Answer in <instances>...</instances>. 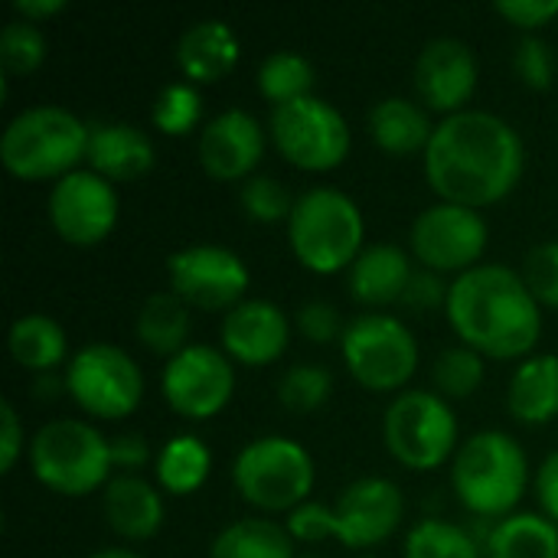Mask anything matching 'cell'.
Here are the masks:
<instances>
[{
  "label": "cell",
  "mask_w": 558,
  "mask_h": 558,
  "mask_svg": "<svg viewBox=\"0 0 558 558\" xmlns=\"http://www.w3.org/2000/svg\"><path fill=\"white\" fill-rule=\"evenodd\" d=\"M526 170L520 131L484 108L448 114L435 124L425 150V177L441 203L471 209L507 199Z\"/></svg>",
  "instance_id": "obj_1"
},
{
  "label": "cell",
  "mask_w": 558,
  "mask_h": 558,
  "mask_svg": "<svg viewBox=\"0 0 558 558\" xmlns=\"http://www.w3.org/2000/svg\"><path fill=\"white\" fill-rule=\"evenodd\" d=\"M445 317L458 340L490 360H526L543 337V304L523 271L484 262L451 281Z\"/></svg>",
  "instance_id": "obj_2"
},
{
  "label": "cell",
  "mask_w": 558,
  "mask_h": 558,
  "mask_svg": "<svg viewBox=\"0 0 558 558\" xmlns=\"http://www.w3.org/2000/svg\"><path fill=\"white\" fill-rule=\"evenodd\" d=\"M530 484V458L523 445L500 432L487 428L461 441L451 461V490L468 513L477 520H504L517 513Z\"/></svg>",
  "instance_id": "obj_3"
},
{
  "label": "cell",
  "mask_w": 558,
  "mask_h": 558,
  "mask_svg": "<svg viewBox=\"0 0 558 558\" xmlns=\"http://www.w3.org/2000/svg\"><path fill=\"white\" fill-rule=\"evenodd\" d=\"M88 154V124L62 105H29L0 134V163L26 183L62 180Z\"/></svg>",
  "instance_id": "obj_4"
},
{
  "label": "cell",
  "mask_w": 558,
  "mask_h": 558,
  "mask_svg": "<svg viewBox=\"0 0 558 558\" xmlns=\"http://www.w3.org/2000/svg\"><path fill=\"white\" fill-rule=\"evenodd\" d=\"M288 245L301 268L314 275L353 268L366 248V219L360 203L337 186L304 190L288 219Z\"/></svg>",
  "instance_id": "obj_5"
},
{
  "label": "cell",
  "mask_w": 558,
  "mask_h": 558,
  "mask_svg": "<svg viewBox=\"0 0 558 558\" xmlns=\"http://www.w3.org/2000/svg\"><path fill=\"white\" fill-rule=\"evenodd\" d=\"M33 477L59 497H88L114 477L111 441L82 418L46 422L26 448Z\"/></svg>",
  "instance_id": "obj_6"
},
{
  "label": "cell",
  "mask_w": 558,
  "mask_h": 558,
  "mask_svg": "<svg viewBox=\"0 0 558 558\" xmlns=\"http://www.w3.org/2000/svg\"><path fill=\"white\" fill-rule=\"evenodd\" d=\"M317 468L311 451L288 435H262L242 445L232 461L239 497L262 513H291L311 500Z\"/></svg>",
  "instance_id": "obj_7"
},
{
  "label": "cell",
  "mask_w": 558,
  "mask_h": 558,
  "mask_svg": "<svg viewBox=\"0 0 558 558\" xmlns=\"http://www.w3.org/2000/svg\"><path fill=\"white\" fill-rule=\"evenodd\" d=\"M383 441L402 468L438 471L461 448L458 415L435 389H405L383 415Z\"/></svg>",
  "instance_id": "obj_8"
},
{
  "label": "cell",
  "mask_w": 558,
  "mask_h": 558,
  "mask_svg": "<svg viewBox=\"0 0 558 558\" xmlns=\"http://www.w3.org/2000/svg\"><path fill=\"white\" fill-rule=\"evenodd\" d=\"M340 356L347 373L366 392H405L418 373V340L405 320L379 311L353 317L340 337Z\"/></svg>",
  "instance_id": "obj_9"
},
{
  "label": "cell",
  "mask_w": 558,
  "mask_h": 558,
  "mask_svg": "<svg viewBox=\"0 0 558 558\" xmlns=\"http://www.w3.org/2000/svg\"><path fill=\"white\" fill-rule=\"evenodd\" d=\"M268 134L291 167L311 173L337 170L353 147L350 121L337 105H330L320 95H307L271 108Z\"/></svg>",
  "instance_id": "obj_10"
},
{
  "label": "cell",
  "mask_w": 558,
  "mask_h": 558,
  "mask_svg": "<svg viewBox=\"0 0 558 558\" xmlns=\"http://www.w3.org/2000/svg\"><path fill=\"white\" fill-rule=\"evenodd\" d=\"M65 392L92 418H128L144 399V373L134 356L114 343H85L65 363Z\"/></svg>",
  "instance_id": "obj_11"
},
{
  "label": "cell",
  "mask_w": 558,
  "mask_h": 558,
  "mask_svg": "<svg viewBox=\"0 0 558 558\" xmlns=\"http://www.w3.org/2000/svg\"><path fill=\"white\" fill-rule=\"evenodd\" d=\"M490 242V226L481 209L458 203H435L422 209L409 232V248L418 268L435 275H464L484 265V252Z\"/></svg>",
  "instance_id": "obj_12"
},
{
  "label": "cell",
  "mask_w": 558,
  "mask_h": 558,
  "mask_svg": "<svg viewBox=\"0 0 558 558\" xmlns=\"http://www.w3.org/2000/svg\"><path fill=\"white\" fill-rule=\"evenodd\" d=\"M160 392L180 418L209 422L235 396V363L209 343H190L167 360Z\"/></svg>",
  "instance_id": "obj_13"
},
{
  "label": "cell",
  "mask_w": 558,
  "mask_h": 558,
  "mask_svg": "<svg viewBox=\"0 0 558 558\" xmlns=\"http://www.w3.org/2000/svg\"><path fill=\"white\" fill-rule=\"evenodd\" d=\"M118 213L121 199L114 183L88 167H78L56 180L46 196V216L52 232L75 248L101 245L114 232Z\"/></svg>",
  "instance_id": "obj_14"
},
{
  "label": "cell",
  "mask_w": 558,
  "mask_h": 558,
  "mask_svg": "<svg viewBox=\"0 0 558 558\" xmlns=\"http://www.w3.org/2000/svg\"><path fill=\"white\" fill-rule=\"evenodd\" d=\"M170 291L199 311H232L245 301L252 271L226 245H186L167 258Z\"/></svg>",
  "instance_id": "obj_15"
},
{
  "label": "cell",
  "mask_w": 558,
  "mask_h": 558,
  "mask_svg": "<svg viewBox=\"0 0 558 558\" xmlns=\"http://www.w3.org/2000/svg\"><path fill=\"white\" fill-rule=\"evenodd\" d=\"M405 520V497L389 477H360L333 504V539L347 549H373L392 539Z\"/></svg>",
  "instance_id": "obj_16"
},
{
  "label": "cell",
  "mask_w": 558,
  "mask_h": 558,
  "mask_svg": "<svg viewBox=\"0 0 558 558\" xmlns=\"http://www.w3.org/2000/svg\"><path fill=\"white\" fill-rule=\"evenodd\" d=\"M481 65L474 46L454 36L428 39L415 59V92L428 111L458 114L468 111V101L477 92Z\"/></svg>",
  "instance_id": "obj_17"
},
{
  "label": "cell",
  "mask_w": 558,
  "mask_h": 558,
  "mask_svg": "<svg viewBox=\"0 0 558 558\" xmlns=\"http://www.w3.org/2000/svg\"><path fill=\"white\" fill-rule=\"evenodd\" d=\"M265 147H268V134L262 121L245 108H226L203 124L196 157L209 180L245 183L248 177H255V167L262 163Z\"/></svg>",
  "instance_id": "obj_18"
},
{
  "label": "cell",
  "mask_w": 558,
  "mask_h": 558,
  "mask_svg": "<svg viewBox=\"0 0 558 558\" xmlns=\"http://www.w3.org/2000/svg\"><path fill=\"white\" fill-rule=\"evenodd\" d=\"M222 353L248 369L271 366L288 353L291 343V320L284 307L268 298H245L222 317L219 327Z\"/></svg>",
  "instance_id": "obj_19"
},
{
  "label": "cell",
  "mask_w": 558,
  "mask_h": 558,
  "mask_svg": "<svg viewBox=\"0 0 558 558\" xmlns=\"http://www.w3.org/2000/svg\"><path fill=\"white\" fill-rule=\"evenodd\" d=\"M88 170L111 183H131L154 170L157 147L150 134L128 121H98L88 124Z\"/></svg>",
  "instance_id": "obj_20"
},
{
  "label": "cell",
  "mask_w": 558,
  "mask_h": 558,
  "mask_svg": "<svg viewBox=\"0 0 558 558\" xmlns=\"http://www.w3.org/2000/svg\"><path fill=\"white\" fill-rule=\"evenodd\" d=\"M101 517L108 530L128 543L154 539L163 526V490L141 474H114L101 490Z\"/></svg>",
  "instance_id": "obj_21"
},
{
  "label": "cell",
  "mask_w": 558,
  "mask_h": 558,
  "mask_svg": "<svg viewBox=\"0 0 558 558\" xmlns=\"http://www.w3.org/2000/svg\"><path fill=\"white\" fill-rule=\"evenodd\" d=\"M239 56H242V43L232 23L219 16L190 23L173 46V62L183 72V78L193 85H213L226 78L235 69Z\"/></svg>",
  "instance_id": "obj_22"
},
{
  "label": "cell",
  "mask_w": 558,
  "mask_h": 558,
  "mask_svg": "<svg viewBox=\"0 0 558 558\" xmlns=\"http://www.w3.org/2000/svg\"><path fill=\"white\" fill-rule=\"evenodd\" d=\"M412 252L392 242L366 245L350 268V294L363 307H386L405 298V288L415 275Z\"/></svg>",
  "instance_id": "obj_23"
},
{
  "label": "cell",
  "mask_w": 558,
  "mask_h": 558,
  "mask_svg": "<svg viewBox=\"0 0 558 558\" xmlns=\"http://www.w3.org/2000/svg\"><path fill=\"white\" fill-rule=\"evenodd\" d=\"M369 137L373 144L389 154V157H415L428 150L435 124L428 118V108L415 98H402V95H389L379 98L369 108Z\"/></svg>",
  "instance_id": "obj_24"
},
{
  "label": "cell",
  "mask_w": 558,
  "mask_h": 558,
  "mask_svg": "<svg viewBox=\"0 0 558 558\" xmlns=\"http://www.w3.org/2000/svg\"><path fill=\"white\" fill-rule=\"evenodd\" d=\"M507 409L520 425H549L558 418V353L526 356L507 389Z\"/></svg>",
  "instance_id": "obj_25"
},
{
  "label": "cell",
  "mask_w": 558,
  "mask_h": 558,
  "mask_svg": "<svg viewBox=\"0 0 558 558\" xmlns=\"http://www.w3.org/2000/svg\"><path fill=\"white\" fill-rule=\"evenodd\" d=\"M7 350L16 360V366H23L26 373L46 376L56 373L62 363H69V340L59 320H52L43 311L23 314L10 324L7 333Z\"/></svg>",
  "instance_id": "obj_26"
},
{
  "label": "cell",
  "mask_w": 558,
  "mask_h": 558,
  "mask_svg": "<svg viewBox=\"0 0 558 558\" xmlns=\"http://www.w3.org/2000/svg\"><path fill=\"white\" fill-rule=\"evenodd\" d=\"M209 471H213V451L199 435H190V432L170 435L154 458L157 487L170 497H190L203 490V484L209 481Z\"/></svg>",
  "instance_id": "obj_27"
},
{
  "label": "cell",
  "mask_w": 558,
  "mask_h": 558,
  "mask_svg": "<svg viewBox=\"0 0 558 558\" xmlns=\"http://www.w3.org/2000/svg\"><path fill=\"white\" fill-rule=\"evenodd\" d=\"M484 558H558V526L543 513H510L484 536Z\"/></svg>",
  "instance_id": "obj_28"
},
{
  "label": "cell",
  "mask_w": 558,
  "mask_h": 558,
  "mask_svg": "<svg viewBox=\"0 0 558 558\" xmlns=\"http://www.w3.org/2000/svg\"><path fill=\"white\" fill-rule=\"evenodd\" d=\"M134 333L144 350L167 360L177 356L190 347V304L180 301L173 291H154L137 311Z\"/></svg>",
  "instance_id": "obj_29"
},
{
  "label": "cell",
  "mask_w": 558,
  "mask_h": 558,
  "mask_svg": "<svg viewBox=\"0 0 558 558\" xmlns=\"http://www.w3.org/2000/svg\"><path fill=\"white\" fill-rule=\"evenodd\" d=\"M209 558H298L291 533L265 517H245L216 533Z\"/></svg>",
  "instance_id": "obj_30"
},
{
  "label": "cell",
  "mask_w": 558,
  "mask_h": 558,
  "mask_svg": "<svg viewBox=\"0 0 558 558\" xmlns=\"http://www.w3.org/2000/svg\"><path fill=\"white\" fill-rule=\"evenodd\" d=\"M314 82H317L314 62L298 49L268 52L255 72V85H258L262 98L271 101V108L314 95Z\"/></svg>",
  "instance_id": "obj_31"
},
{
  "label": "cell",
  "mask_w": 558,
  "mask_h": 558,
  "mask_svg": "<svg viewBox=\"0 0 558 558\" xmlns=\"http://www.w3.org/2000/svg\"><path fill=\"white\" fill-rule=\"evenodd\" d=\"M402 558H484V546L464 526L428 517L409 530Z\"/></svg>",
  "instance_id": "obj_32"
},
{
  "label": "cell",
  "mask_w": 558,
  "mask_h": 558,
  "mask_svg": "<svg viewBox=\"0 0 558 558\" xmlns=\"http://www.w3.org/2000/svg\"><path fill=\"white\" fill-rule=\"evenodd\" d=\"M484 376H487V366H484V356L464 343L458 347H448L445 353H438L435 366H432V383H435V392L448 402H458V399H471L481 392L484 386Z\"/></svg>",
  "instance_id": "obj_33"
},
{
  "label": "cell",
  "mask_w": 558,
  "mask_h": 558,
  "mask_svg": "<svg viewBox=\"0 0 558 558\" xmlns=\"http://www.w3.org/2000/svg\"><path fill=\"white\" fill-rule=\"evenodd\" d=\"M199 121H203V95L193 82L180 78L157 92V98L150 105V124L163 137H183V134L196 131Z\"/></svg>",
  "instance_id": "obj_34"
},
{
  "label": "cell",
  "mask_w": 558,
  "mask_h": 558,
  "mask_svg": "<svg viewBox=\"0 0 558 558\" xmlns=\"http://www.w3.org/2000/svg\"><path fill=\"white\" fill-rule=\"evenodd\" d=\"M333 392V373L320 363H294L278 379V402L288 412H317Z\"/></svg>",
  "instance_id": "obj_35"
},
{
  "label": "cell",
  "mask_w": 558,
  "mask_h": 558,
  "mask_svg": "<svg viewBox=\"0 0 558 558\" xmlns=\"http://www.w3.org/2000/svg\"><path fill=\"white\" fill-rule=\"evenodd\" d=\"M46 33L29 20H10L0 29V65L7 75H29L46 62Z\"/></svg>",
  "instance_id": "obj_36"
},
{
  "label": "cell",
  "mask_w": 558,
  "mask_h": 558,
  "mask_svg": "<svg viewBox=\"0 0 558 558\" xmlns=\"http://www.w3.org/2000/svg\"><path fill=\"white\" fill-rule=\"evenodd\" d=\"M239 203H242V213L252 219V222H262V226H271V222H288L291 219V209H294V196L288 193V186L271 177V173H255L242 183L239 190Z\"/></svg>",
  "instance_id": "obj_37"
},
{
  "label": "cell",
  "mask_w": 558,
  "mask_h": 558,
  "mask_svg": "<svg viewBox=\"0 0 558 558\" xmlns=\"http://www.w3.org/2000/svg\"><path fill=\"white\" fill-rule=\"evenodd\" d=\"M513 72L517 78L533 88V92H546L556 82V52L546 39L539 36H523L513 49Z\"/></svg>",
  "instance_id": "obj_38"
},
{
  "label": "cell",
  "mask_w": 558,
  "mask_h": 558,
  "mask_svg": "<svg viewBox=\"0 0 558 558\" xmlns=\"http://www.w3.org/2000/svg\"><path fill=\"white\" fill-rule=\"evenodd\" d=\"M523 278L543 307L558 311V242H543L526 255Z\"/></svg>",
  "instance_id": "obj_39"
},
{
  "label": "cell",
  "mask_w": 558,
  "mask_h": 558,
  "mask_svg": "<svg viewBox=\"0 0 558 558\" xmlns=\"http://www.w3.org/2000/svg\"><path fill=\"white\" fill-rule=\"evenodd\" d=\"M294 327L301 330L304 340H311L317 347H327V343L340 340L343 330H347L340 311L330 301H304L298 307V314H294Z\"/></svg>",
  "instance_id": "obj_40"
},
{
  "label": "cell",
  "mask_w": 558,
  "mask_h": 558,
  "mask_svg": "<svg viewBox=\"0 0 558 558\" xmlns=\"http://www.w3.org/2000/svg\"><path fill=\"white\" fill-rule=\"evenodd\" d=\"M284 530L291 533L294 543H304V546L327 543V539H333V507H327L320 500H307L288 513Z\"/></svg>",
  "instance_id": "obj_41"
},
{
  "label": "cell",
  "mask_w": 558,
  "mask_h": 558,
  "mask_svg": "<svg viewBox=\"0 0 558 558\" xmlns=\"http://www.w3.org/2000/svg\"><path fill=\"white\" fill-rule=\"evenodd\" d=\"M494 10L517 29H539L558 16V0H497Z\"/></svg>",
  "instance_id": "obj_42"
},
{
  "label": "cell",
  "mask_w": 558,
  "mask_h": 558,
  "mask_svg": "<svg viewBox=\"0 0 558 558\" xmlns=\"http://www.w3.org/2000/svg\"><path fill=\"white\" fill-rule=\"evenodd\" d=\"M448 294H451V284L445 281V275H435L428 268H418L405 288V298L402 304L412 307V311H438L448 304Z\"/></svg>",
  "instance_id": "obj_43"
},
{
  "label": "cell",
  "mask_w": 558,
  "mask_h": 558,
  "mask_svg": "<svg viewBox=\"0 0 558 558\" xmlns=\"http://www.w3.org/2000/svg\"><path fill=\"white\" fill-rule=\"evenodd\" d=\"M26 448L29 445H26V435H23L20 412L13 409L10 399H3L0 402V474H10Z\"/></svg>",
  "instance_id": "obj_44"
},
{
  "label": "cell",
  "mask_w": 558,
  "mask_h": 558,
  "mask_svg": "<svg viewBox=\"0 0 558 558\" xmlns=\"http://www.w3.org/2000/svg\"><path fill=\"white\" fill-rule=\"evenodd\" d=\"M154 461V454H150V445H147V438L144 435H118V438H111V464H114V471H121V474H137L141 468H147Z\"/></svg>",
  "instance_id": "obj_45"
},
{
  "label": "cell",
  "mask_w": 558,
  "mask_h": 558,
  "mask_svg": "<svg viewBox=\"0 0 558 558\" xmlns=\"http://www.w3.org/2000/svg\"><path fill=\"white\" fill-rule=\"evenodd\" d=\"M536 500H539V513L558 526V451H553L536 471Z\"/></svg>",
  "instance_id": "obj_46"
},
{
  "label": "cell",
  "mask_w": 558,
  "mask_h": 558,
  "mask_svg": "<svg viewBox=\"0 0 558 558\" xmlns=\"http://www.w3.org/2000/svg\"><path fill=\"white\" fill-rule=\"evenodd\" d=\"M69 7V0H16L13 10L20 20H29V23H43V20H52L56 13H62Z\"/></svg>",
  "instance_id": "obj_47"
},
{
  "label": "cell",
  "mask_w": 558,
  "mask_h": 558,
  "mask_svg": "<svg viewBox=\"0 0 558 558\" xmlns=\"http://www.w3.org/2000/svg\"><path fill=\"white\" fill-rule=\"evenodd\" d=\"M36 392H39V399H56L59 392H65V379H56L52 373L36 376Z\"/></svg>",
  "instance_id": "obj_48"
},
{
  "label": "cell",
  "mask_w": 558,
  "mask_h": 558,
  "mask_svg": "<svg viewBox=\"0 0 558 558\" xmlns=\"http://www.w3.org/2000/svg\"><path fill=\"white\" fill-rule=\"evenodd\" d=\"M88 558H144V556H137L134 549H98V553H92Z\"/></svg>",
  "instance_id": "obj_49"
},
{
  "label": "cell",
  "mask_w": 558,
  "mask_h": 558,
  "mask_svg": "<svg viewBox=\"0 0 558 558\" xmlns=\"http://www.w3.org/2000/svg\"><path fill=\"white\" fill-rule=\"evenodd\" d=\"M298 558H324V556H314V553H307V556H298Z\"/></svg>",
  "instance_id": "obj_50"
},
{
  "label": "cell",
  "mask_w": 558,
  "mask_h": 558,
  "mask_svg": "<svg viewBox=\"0 0 558 558\" xmlns=\"http://www.w3.org/2000/svg\"><path fill=\"white\" fill-rule=\"evenodd\" d=\"M366 558H369V556H366Z\"/></svg>",
  "instance_id": "obj_51"
}]
</instances>
